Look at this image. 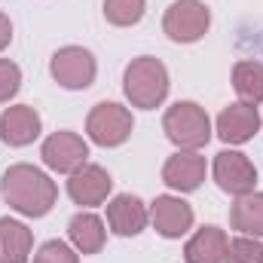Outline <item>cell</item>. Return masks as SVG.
Here are the masks:
<instances>
[{"mask_svg":"<svg viewBox=\"0 0 263 263\" xmlns=\"http://www.w3.org/2000/svg\"><path fill=\"white\" fill-rule=\"evenodd\" d=\"M0 196L6 199V205L25 217H46L59 199V187L55 181L28 162L9 165L0 178Z\"/></svg>","mask_w":263,"mask_h":263,"instance_id":"1","label":"cell"},{"mask_svg":"<svg viewBox=\"0 0 263 263\" xmlns=\"http://www.w3.org/2000/svg\"><path fill=\"white\" fill-rule=\"evenodd\" d=\"M123 92L132 101V107H141V110L159 107L168 95V67L153 55L132 59L123 73Z\"/></svg>","mask_w":263,"mask_h":263,"instance_id":"2","label":"cell"},{"mask_svg":"<svg viewBox=\"0 0 263 263\" xmlns=\"http://www.w3.org/2000/svg\"><path fill=\"white\" fill-rule=\"evenodd\" d=\"M162 132L178 150H202L211 141V120L196 101H178L165 110Z\"/></svg>","mask_w":263,"mask_h":263,"instance_id":"3","label":"cell"},{"mask_svg":"<svg viewBox=\"0 0 263 263\" xmlns=\"http://www.w3.org/2000/svg\"><path fill=\"white\" fill-rule=\"evenodd\" d=\"M132 110L117 101H98L86 117V135L98 147H123L132 138Z\"/></svg>","mask_w":263,"mask_h":263,"instance_id":"4","label":"cell"},{"mask_svg":"<svg viewBox=\"0 0 263 263\" xmlns=\"http://www.w3.org/2000/svg\"><path fill=\"white\" fill-rule=\"evenodd\" d=\"M211 28V9L202 0H175L162 15V31L172 43H196Z\"/></svg>","mask_w":263,"mask_h":263,"instance_id":"5","label":"cell"},{"mask_svg":"<svg viewBox=\"0 0 263 263\" xmlns=\"http://www.w3.org/2000/svg\"><path fill=\"white\" fill-rule=\"evenodd\" d=\"M49 73H52V80L62 89L80 92V89H89L95 83L98 65H95V55L89 49H83V46H62L49 59Z\"/></svg>","mask_w":263,"mask_h":263,"instance_id":"6","label":"cell"},{"mask_svg":"<svg viewBox=\"0 0 263 263\" xmlns=\"http://www.w3.org/2000/svg\"><path fill=\"white\" fill-rule=\"evenodd\" d=\"M40 159L46 168H52L59 175H73L77 168H83L89 162V144L77 132H52L40 147Z\"/></svg>","mask_w":263,"mask_h":263,"instance_id":"7","label":"cell"},{"mask_svg":"<svg viewBox=\"0 0 263 263\" xmlns=\"http://www.w3.org/2000/svg\"><path fill=\"white\" fill-rule=\"evenodd\" d=\"M211 175L217 187L230 196H245V193H254L257 187V168L239 150H220L211 162Z\"/></svg>","mask_w":263,"mask_h":263,"instance_id":"8","label":"cell"},{"mask_svg":"<svg viewBox=\"0 0 263 263\" xmlns=\"http://www.w3.org/2000/svg\"><path fill=\"white\" fill-rule=\"evenodd\" d=\"M205 175H208V165H205V156L199 150H178L162 165V184L172 187L175 193H193V190H199Z\"/></svg>","mask_w":263,"mask_h":263,"instance_id":"9","label":"cell"},{"mask_svg":"<svg viewBox=\"0 0 263 263\" xmlns=\"http://www.w3.org/2000/svg\"><path fill=\"white\" fill-rule=\"evenodd\" d=\"M193 208L181 196H156L150 202V223L165 239H181L193 230Z\"/></svg>","mask_w":263,"mask_h":263,"instance_id":"10","label":"cell"},{"mask_svg":"<svg viewBox=\"0 0 263 263\" xmlns=\"http://www.w3.org/2000/svg\"><path fill=\"white\" fill-rule=\"evenodd\" d=\"M110 190H114V178L107 175V168L92 165V162L77 168L70 175V181H67V196L73 199L77 205H83V208L104 205L107 196H110Z\"/></svg>","mask_w":263,"mask_h":263,"instance_id":"11","label":"cell"},{"mask_svg":"<svg viewBox=\"0 0 263 263\" xmlns=\"http://www.w3.org/2000/svg\"><path fill=\"white\" fill-rule=\"evenodd\" d=\"M40 114L31 104H12L0 114V138L9 147H28L40 138Z\"/></svg>","mask_w":263,"mask_h":263,"instance_id":"12","label":"cell"},{"mask_svg":"<svg viewBox=\"0 0 263 263\" xmlns=\"http://www.w3.org/2000/svg\"><path fill=\"white\" fill-rule=\"evenodd\" d=\"M150 223V208L132 193H120L107 202V227L117 236H138Z\"/></svg>","mask_w":263,"mask_h":263,"instance_id":"13","label":"cell"},{"mask_svg":"<svg viewBox=\"0 0 263 263\" xmlns=\"http://www.w3.org/2000/svg\"><path fill=\"white\" fill-rule=\"evenodd\" d=\"M260 132V114L251 104H230L217 117V138L223 144H248Z\"/></svg>","mask_w":263,"mask_h":263,"instance_id":"14","label":"cell"},{"mask_svg":"<svg viewBox=\"0 0 263 263\" xmlns=\"http://www.w3.org/2000/svg\"><path fill=\"white\" fill-rule=\"evenodd\" d=\"M67 239L80 254H98L104 248V242H107L104 220L98 214H92V211H80L67 223Z\"/></svg>","mask_w":263,"mask_h":263,"instance_id":"15","label":"cell"},{"mask_svg":"<svg viewBox=\"0 0 263 263\" xmlns=\"http://www.w3.org/2000/svg\"><path fill=\"white\" fill-rule=\"evenodd\" d=\"M227 242L230 239H227V233L220 227H202L184 245V260L187 263H223Z\"/></svg>","mask_w":263,"mask_h":263,"instance_id":"16","label":"cell"},{"mask_svg":"<svg viewBox=\"0 0 263 263\" xmlns=\"http://www.w3.org/2000/svg\"><path fill=\"white\" fill-rule=\"evenodd\" d=\"M34 251V233L12 217H0V263H28Z\"/></svg>","mask_w":263,"mask_h":263,"instance_id":"17","label":"cell"},{"mask_svg":"<svg viewBox=\"0 0 263 263\" xmlns=\"http://www.w3.org/2000/svg\"><path fill=\"white\" fill-rule=\"evenodd\" d=\"M230 227L239 230L242 236H263V193H245L236 196L233 208H230Z\"/></svg>","mask_w":263,"mask_h":263,"instance_id":"18","label":"cell"},{"mask_svg":"<svg viewBox=\"0 0 263 263\" xmlns=\"http://www.w3.org/2000/svg\"><path fill=\"white\" fill-rule=\"evenodd\" d=\"M233 89L242 104H263V65L254 59H242L233 67Z\"/></svg>","mask_w":263,"mask_h":263,"instance_id":"19","label":"cell"},{"mask_svg":"<svg viewBox=\"0 0 263 263\" xmlns=\"http://www.w3.org/2000/svg\"><path fill=\"white\" fill-rule=\"evenodd\" d=\"M147 0H104V18L117 28H132L144 18Z\"/></svg>","mask_w":263,"mask_h":263,"instance_id":"20","label":"cell"},{"mask_svg":"<svg viewBox=\"0 0 263 263\" xmlns=\"http://www.w3.org/2000/svg\"><path fill=\"white\" fill-rule=\"evenodd\" d=\"M223 263H263V245L254 236H236L227 242Z\"/></svg>","mask_w":263,"mask_h":263,"instance_id":"21","label":"cell"},{"mask_svg":"<svg viewBox=\"0 0 263 263\" xmlns=\"http://www.w3.org/2000/svg\"><path fill=\"white\" fill-rule=\"evenodd\" d=\"M34 263H80V251L62 239H49L37 248Z\"/></svg>","mask_w":263,"mask_h":263,"instance_id":"22","label":"cell"},{"mask_svg":"<svg viewBox=\"0 0 263 263\" xmlns=\"http://www.w3.org/2000/svg\"><path fill=\"white\" fill-rule=\"evenodd\" d=\"M22 89V67L9 59H0V104L12 101Z\"/></svg>","mask_w":263,"mask_h":263,"instance_id":"23","label":"cell"},{"mask_svg":"<svg viewBox=\"0 0 263 263\" xmlns=\"http://www.w3.org/2000/svg\"><path fill=\"white\" fill-rule=\"evenodd\" d=\"M9 43H12V22H9L6 12H0V52H3Z\"/></svg>","mask_w":263,"mask_h":263,"instance_id":"24","label":"cell"}]
</instances>
